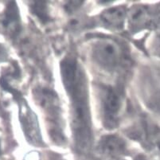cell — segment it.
Returning a JSON list of instances; mask_svg holds the SVG:
<instances>
[{"label": "cell", "instance_id": "obj_4", "mask_svg": "<svg viewBox=\"0 0 160 160\" xmlns=\"http://www.w3.org/2000/svg\"><path fill=\"white\" fill-rule=\"evenodd\" d=\"M131 32L155 30L160 22V2L153 5H136L128 12Z\"/></svg>", "mask_w": 160, "mask_h": 160}, {"label": "cell", "instance_id": "obj_10", "mask_svg": "<svg viewBox=\"0 0 160 160\" xmlns=\"http://www.w3.org/2000/svg\"><path fill=\"white\" fill-rule=\"evenodd\" d=\"M127 17L128 11L126 7L120 6L111 7L103 11L100 15V20L106 28L112 30H120L123 27Z\"/></svg>", "mask_w": 160, "mask_h": 160}, {"label": "cell", "instance_id": "obj_3", "mask_svg": "<svg viewBox=\"0 0 160 160\" xmlns=\"http://www.w3.org/2000/svg\"><path fill=\"white\" fill-rule=\"evenodd\" d=\"M91 57L94 63L106 72H116L123 63L121 49L109 38L97 39L92 44Z\"/></svg>", "mask_w": 160, "mask_h": 160}, {"label": "cell", "instance_id": "obj_6", "mask_svg": "<svg viewBox=\"0 0 160 160\" xmlns=\"http://www.w3.org/2000/svg\"><path fill=\"white\" fill-rule=\"evenodd\" d=\"M143 87V99L147 106L160 118V62L147 71Z\"/></svg>", "mask_w": 160, "mask_h": 160}, {"label": "cell", "instance_id": "obj_16", "mask_svg": "<svg viewBox=\"0 0 160 160\" xmlns=\"http://www.w3.org/2000/svg\"><path fill=\"white\" fill-rule=\"evenodd\" d=\"M157 147H158V151H159V152H160V142H158V144H157Z\"/></svg>", "mask_w": 160, "mask_h": 160}, {"label": "cell", "instance_id": "obj_7", "mask_svg": "<svg viewBox=\"0 0 160 160\" xmlns=\"http://www.w3.org/2000/svg\"><path fill=\"white\" fill-rule=\"evenodd\" d=\"M17 100L19 102V120L25 136L33 146H43L44 142L41 135L37 116L24 100L20 97Z\"/></svg>", "mask_w": 160, "mask_h": 160}, {"label": "cell", "instance_id": "obj_12", "mask_svg": "<svg viewBox=\"0 0 160 160\" xmlns=\"http://www.w3.org/2000/svg\"><path fill=\"white\" fill-rule=\"evenodd\" d=\"M151 52L154 56L160 59V22L153 31L151 41Z\"/></svg>", "mask_w": 160, "mask_h": 160}, {"label": "cell", "instance_id": "obj_11", "mask_svg": "<svg viewBox=\"0 0 160 160\" xmlns=\"http://www.w3.org/2000/svg\"><path fill=\"white\" fill-rule=\"evenodd\" d=\"M30 11L32 14L37 17L42 23H47L50 20L49 10H48L47 2L46 1H33L30 2Z\"/></svg>", "mask_w": 160, "mask_h": 160}, {"label": "cell", "instance_id": "obj_14", "mask_svg": "<svg viewBox=\"0 0 160 160\" xmlns=\"http://www.w3.org/2000/svg\"><path fill=\"white\" fill-rule=\"evenodd\" d=\"M7 53L5 48L0 44V61H3L7 58Z\"/></svg>", "mask_w": 160, "mask_h": 160}, {"label": "cell", "instance_id": "obj_8", "mask_svg": "<svg viewBox=\"0 0 160 160\" xmlns=\"http://www.w3.org/2000/svg\"><path fill=\"white\" fill-rule=\"evenodd\" d=\"M0 26L7 35L16 38L21 31V19L15 2H9L0 18Z\"/></svg>", "mask_w": 160, "mask_h": 160}, {"label": "cell", "instance_id": "obj_1", "mask_svg": "<svg viewBox=\"0 0 160 160\" xmlns=\"http://www.w3.org/2000/svg\"><path fill=\"white\" fill-rule=\"evenodd\" d=\"M63 85L70 100L71 128L76 145L82 151L91 146L92 121L87 78L77 58L65 57L61 62Z\"/></svg>", "mask_w": 160, "mask_h": 160}, {"label": "cell", "instance_id": "obj_9", "mask_svg": "<svg viewBox=\"0 0 160 160\" xmlns=\"http://www.w3.org/2000/svg\"><path fill=\"white\" fill-rule=\"evenodd\" d=\"M98 151L102 155L108 157H119L127 151L126 142L122 138L114 135L103 136L98 143Z\"/></svg>", "mask_w": 160, "mask_h": 160}, {"label": "cell", "instance_id": "obj_5", "mask_svg": "<svg viewBox=\"0 0 160 160\" xmlns=\"http://www.w3.org/2000/svg\"><path fill=\"white\" fill-rule=\"evenodd\" d=\"M100 104L104 127L114 129L117 127L120 120V112L123 105V97L120 91L112 86L100 88Z\"/></svg>", "mask_w": 160, "mask_h": 160}, {"label": "cell", "instance_id": "obj_15", "mask_svg": "<svg viewBox=\"0 0 160 160\" xmlns=\"http://www.w3.org/2000/svg\"><path fill=\"white\" fill-rule=\"evenodd\" d=\"M134 160H147V159H146V158L143 156V155H137V156L135 158V159Z\"/></svg>", "mask_w": 160, "mask_h": 160}, {"label": "cell", "instance_id": "obj_2", "mask_svg": "<svg viewBox=\"0 0 160 160\" xmlns=\"http://www.w3.org/2000/svg\"><path fill=\"white\" fill-rule=\"evenodd\" d=\"M33 97L46 116L48 132L52 140L58 145L65 142L63 132L62 108L58 95L53 90L39 88L33 90Z\"/></svg>", "mask_w": 160, "mask_h": 160}, {"label": "cell", "instance_id": "obj_17", "mask_svg": "<svg viewBox=\"0 0 160 160\" xmlns=\"http://www.w3.org/2000/svg\"><path fill=\"white\" fill-rule=\"evenodd\" d=\"M2 152V150H1V142H0V154Z\"/></svg>", "mask_w": 160, "mask_h": 160}, {"label": "cell", "instance_id": "obj_13", "mask_svg": "<svg viewBox=\"0 0 160 160\" xmlns=\"http://www.w3.org/2000/svg\"><path fill=\"white\" fill-rule=\"evenodd\" d=\"M83 2H84L83 1H68V2H65V11L69 13L74 12L81 7Z\"/></svg>", "mask_w": 160, "mask_h": 160}]
</instances>
